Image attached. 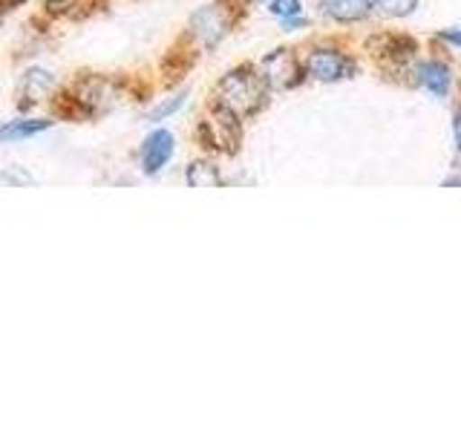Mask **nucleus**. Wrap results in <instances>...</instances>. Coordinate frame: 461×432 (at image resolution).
<instances>
[{
	"label": "nucleus",
	"instance_id": "nucleus-20",
	"mask_svg": "<svg viewBox=\"0 0 461 432\" xmlns=\"http://www.w3.org/2000/svg\"><path fill=\"white\" fill-rule=\"evenodd\" d=\"M461 187V162H456V167H453V173H450V176H447L444 179V187Z\"/></svg>",
	"mask_w": 461,
	"mask_h": 432
},
{
	"label": "nucleus",
	"instance_id": "nucleus-14",
	"mask_svg": "<svg viewBox=\"0 0 461 432\" xmlns=\"http://www.w3.org/2000/svg\"><path fill=\"white\" fill-rule=\"evenodd\" d=\"M78 6H81V0H41L43 18H50V21L69 18V14H76Z\"/></svg>",
	"mask_w": 461,
	"mask_h": 432
},
{
	"label": "nucleus",
	"instance_id": "nucleus-18",
	"mask_svg": "<svg viewBox=\"0 0 461 432\" xmlns=\"http://www.w3.org/2000/svg\"><path fill=\"white\" fill-rule=\"evenodd\" d=\"M438 40H444V43H450V47L461 50V29H441Z\"/></svg>",
	"mask_w": 461,
	"mask_h": 432
},
{
	"label": "nucleus",
	"instance_id": "nucleus-5",
	"mask_svg": "<svg viewBox=\"0 0 461 432\" xmlns=\"http://www.w3.org/2000/svg\"><path fill=\"white\" fill-rule=\"evenodd\" d=\"M259 76L268 84L271 93H285V90H294L303 81H306V67H303L300 58L292 50H271L268 55L259 58Z\"/></svg>",
	"mask_w": 461,
	"mask_h": 432
},
{
	"label": "nucleus",
	"instance_id": "nucleus-3",
	"mask_svg": "<svg viewBox=\"0 0 461 432\" xmlns=\"http://www.w3.org/2000/svg\"><path fill=\"white\" fill-rule=\"evenodd\" d=\"M242 0H211V4L199 6L191 18H187L185 38L194 43L199 52H213L220 43L234 32L240 23Z\"/></svg>",
	"mask_w": 461,
	"mask_h": 432
},
{
	"label": "nucleus",
	"instance_id": "nucleus-12",
	"mask_svg": "<svg viewBox=\"0 0 461 432\" xmlns=\"http://www.w3.org/2000/svg\"><path fill=\"white\" fill-rule=\"evenodd\" d=\"M321 12L338 23H357L372 12V0H321Z\"/></svg>",
	"mask_w": 461,
	"mask_h": 432
},
{
	"label": "nucleus",
	"instance_id": "nucleus-10",
	"mask_svg": "<svg viewBox=\"0 0 461 432\" xmlns=\"http://www.w3.org/2000/svg\"><path fill=\"white\" fill-rule=\"evenodd\" d=\"M412 84L424 86V90L436 98H447L453 84V69L444 61H421L412 67Z\"/></svg>",
	"mask_w": 461,
	"mask_h": 432
},
{
	"label": "nucleus",
	"instance_id": "nucleus-9",
	"mask_svg": "<svg viewBox=\"0 0 461 432\" xmlns=\"http://www.w3.org/2000/svg\"><path fill=\"white\" fill-rule=\"evenodd\" d=\"M55 127V115H32V112H21L9 122H0V144H21L35 136L50 133Z\"/></svg>",
	"mask_w": 461,
	"mask_h": 432
},
{
	"label": "nucleus",
	"instance_id": "nucleus-4",
	"mask_svg": "<svg viewBox=\"0 0 461 432\" xmlns=\"http://www.w3.org/2000/svg\"><path fill=\"white\" fill-rule=\"evenodd\" d=\"M242 119L234 115L228 107L211 101L205 115L196 122L194 136L199 141V148L208 156H237L242 144Z\"/></svg>",
	"mask_w": 461,
	"mask_h": 432
},
{
	"label": "nucleus",
	"instance_id": "nucleus-2",
	"mask_svg": "<svg viewBox=\"0 0 461 432\" xmlns=\"http://www.w3.org/2000/svg\"><path fill=\"white\" fill-rule=\"evenodd\" d=\"M268 84L259 76V69L254 64H240L234 69H228L225 76L216 81L213 98L216 104L228 107L234 115H240L242 122H251L254 115H259L268 107Z\"/></svg>",
	"mask_w": 461,
	"mask_h": 432
},
{
	"label": "nucleus",
	"instance_id": "nucleus-16",
	"mask_svg": "<svg viewBox=\"0 0 461 432\" xmlns=\"http://www.w3.org/2000/svg\"><path fill=\"white\" fill-rule=\"evenodd\" d=\"M266 6H268V12H271L277 21L297 18V14H303V4H300V0H268Z\"/></svg>",
	"mask_w": 461,
	"mask_h": 432
},
{
	"label": "nucleus",
	"instance_id": "nucleus-19",
	"mask_svg": "<svg viewBox=\"0 0 461 432\" xmlns=\"http://www.w3.org/2000/svg\"><path fill=\"white\" fill-rule=\"evenodd\" d=\"M309 21L303 18V14H297V18H285V21H280V29H285V32H297V29H303Z\"/></svg>",
	"mask_w": 461,
	"mask_h": 432
},
{
	"label": "nucleus",
	"instance_id": "nucleus-13",
	"mask_svg": "<svg viewBox=\"0 0 461 432\" xmlns=\"http://www.w3.org/2000/svg\"><path fill=\"white\" fill-rule=\"evenodd\" d=\"M185 104H187V90L170 93V95H165V98H158L150 110H144V122L153 124V127H156V124H165V122H170L176 112H182Z\"/></svg>",
	"mask_w": 461,
	"mask_h": 432
},
{
	"label": "nucleus",
	"instance_id": "nucleus-8",
	"mask_svg": "<svg viewBox=\"0 0 461 432\" xmlns=\"http://www.w3.org/2000/svg\"><path fill=\"white\" fill-rule=\"evenodd\" d=\"M303 67H306V78L323 81V84H335V81H343V78L355 76V61H352V58H346L343 52L329 50V47L312 50L306 58H303Z\"/></svg>",
	"mask_w": 461,
	"mask_h": 432
},
{
	"label": "nucleus",
	"instance_id": "nucleus-15",
	"mask_svg": "<svg viewBox=\"0 0 461 432\" xmlns=\"http://www.w3.org/2000/svg\"><path fill=\"white\" fill-rule=\"evenodd\" d=\"M418 6V0H372V9L386 14V18H403Z\"/></svg>",
	"mask_w": 461,
	"mask_h": 432
},
{
	"label": "nucleus",
	"instance_id": "nucleus-22",
	"mask_svg": "<svg viewBox=\"0 0 461 432\" xmlns=\"http://www.w3.org/2000/svg\"><path fill=\"white\" fill-rule=\"evenodd\" d=\"M242 4H249V6H263V4H268V0H242Z\"/></svg>",
	"mask_w": 461,
	"mask_h": 432
},
{
	"label": "nucleus",
	"instance_id": "nucleus-6",
	"mask_svg": "<svg viewBox=\"0 0 461 432\" xmlns=\"http://www.w3.org/2000/svg\"><path fill=\"white\" fill-rule=\"evenodd\" d=\"M173 156H176V136H173V130L156 124L139 144V153H136L139 173L144 179L162 176L167 165L173 162Z\"/></svg>",
	"mask_w": 461,
	"mask_h": 432
},
{
	"label": "nucleus",
	"instance_id": "nucleus-1",
	"mask_svg": "<svg viewBox=\"0 0 461 432\" xmlns=\"http://www.w3.org/2000/svg\"><path fill=\"white\" fill-rule=\"evenodd\" d=\"M127 98V81L110 72H78L67 86L55 93V119L98 122L119 110Z\"/></svg>",
	"mask_w": 461,
	"mask_h": 432
},
{
	"label": "nucleus",
	"instance_id": "nucleus-11",
	"mask_svg": "<svg viewBox=\"0 0 461 432\" xmlns=\"http://www.w3.org/2000/svg\"><path fill=\"white\" fill-rule=\"evenodd\" d=\"M185 182H187V187H196V191H208V187H222L225 176H222L220 165L213 162V156H199L194 162H187Z\"/></svg>",
	"mask_w": 461,
	"mask_h": 432
},
{
	"label": "nucleus",
	"instance_id": "nucleus-17",
	"mask_svg": "<svg viewBox=\"0 0 461 432\" xmlns=\"http://www.w3.org/2000/svg\"><path fill=\"white\" fill-rule=\"evenodd\" d=\"M0 182H6L9 187H26V184H35L32 173H26L21 165H12V167H6L4 173H0Z\"/></svg>",
	"mask_w": 461,
	"mask_h": 432
},
{
	"label": "nucleus",
	"instance_id": "nucleus-7",
	"mask_svg": "<svg viewBox=\"0 0 461 432\" xmlns=\"http://www.w3.org/2000/svg\"><path fill=\"white\" fill-rule=\"evenodd\" d=\"M58 90H61V84H58V76L52 69L41 67V64H29L21 72L18 90H14V98H18V112H32L35 107L47 104V101L55 98Z\"/></svg>",
	"mask_w": 461,
	"mask_h": 432
},
{
	"label": "nucleus",
	"instance_id": "nucleus-21",
	"mask_svg": "<svg viewBox=\"0 0 461 432\" xmlns=\"http://www.w3.org/2000/svg\"><path fill=\"white\" fill-rule=\"evenodd\" d=\"M453 136H456V144H458V153H461V107L456 110V119H453Z\"/></svg>",
	"mask_w": 461,
	"mask_h": 432
}]
</instances>
